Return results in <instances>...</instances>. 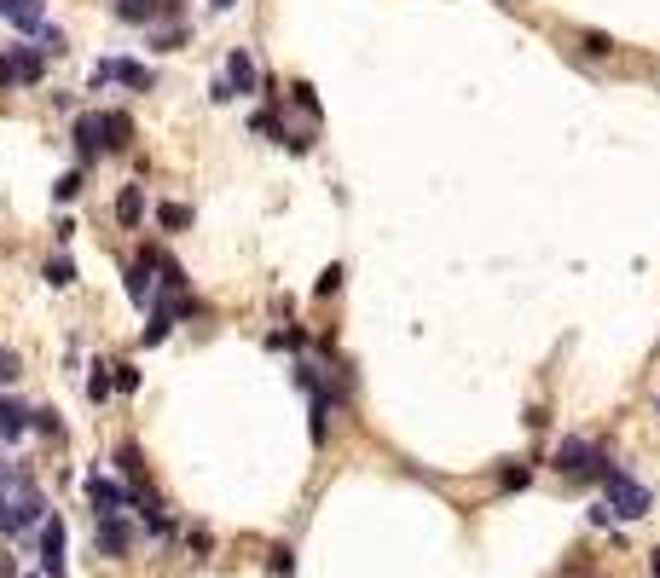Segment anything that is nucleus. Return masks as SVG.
Masks as SVG:
<instances>
[{"label": "nucleus", "mask_w": 660, "mask_h": 578, "mask_svg": "<svg viewBox=\"0 0 660 578\" xmlns=\"http://www.w3.org/2000/svg\"><path fill=\"white\" fill-rule=\"evenodd\" d=\"M105 81H122V88H133V93H151V70L133 64V58H105V64H93V88H105Z\"/></svg>", "instance_id": "4"}, {"label": "nucleus", "mask_w": 660, "mask_h": 578, "mask_svg": "<svg viewBox=\"0 0 660 578\" xmlns=\"http://www.w3.org/2000/svg\"><path fill=\"white\" fill-rule=\"evenodd\" d=\"M88 393H93V399H105V393H110V376H105V364H99V371H93V382H88Z\"/></svg>", "instance_id": "35"}, {"label": "nucleus", "mask_w": 660, "mask_h": 578, "mask_svg": "<svg viewBox=\"0 0 660 578\" xmlns=\"http://www.w3.org/2000/svg\"><path fill=\"white\" fill-rule=\"evenodd\" d=\"M105 128H110V151H128L133 145V121L122 110H105Z\"/></svg>", "instance_id": "18"}, {"label": "nucleus", "mask_w": 660, "mask_h": 578, "mask_svg": "<svg viewBox=\"0 0 660 578\" xmlns=\"http://www.w3.org/2000/svg\"><path fill=\"white\" fill-rule=\"evenodd\" d=\"M35 35H41V53H47V58H58V53H64V46H70L64 35L53 29V23H41V29H35Z\"/></svg>", "instance_id": "28"}, {"label": "nucleus", "mask_w": 660, "mask_h": 578, "mask_svg": "<svg viewBox=\"0 0 660 578\" xmlns=\"http://www.w3.org/2000/svg\"><path fill=\"white\" fill-rule=\"evenodd\" d=\"M116 220H122V226H140V220H145V186H122V197H116Z\"/></svg>", "instance_id": "14"}, {"label": "nucleus", "mask_w": 660, "mask_h": 578, "mask_svg": "<svg viewBox=\"0 0 660 578\" xmlns=\"http://www.w3.org/2000/svg\"><path fill=\"white\" fill-rule=\"evenodd\" d=\"M47 284L70 289V284H76V261H70V255H53V261H47Z\"/></svg>", "instance_id": "19"}, {"label": "nucleus", "mask_w": 660, "mask_h": 578, "mask_svg": "<svg viewBox=\"0 0 660 578\" xmlns=\"http://www.w3.org/2000/svg\"><path fill=\"white\" fill-rule=\"evenodd\" d=\"M81 186H88V180H81V168H70V174H58L53 197H58V203H70V197H81Z\"/></svg>", "instance_id": "26"}, {"label": "nucleus", "mask_w": 660, "mask_h": 578, "mask_svg": "<svg viewBox=\"0 0 660 578\" xmlns=\"http://www.w3.org/2000/svg\"><path fill=\"white\" fill-rule=\"evenodd\" d=\"M250 133H261V139H278V145H284V128H278L273 110H255V116H250Z\"/></svg>", "instance_id": "24"}, {"label": "nucleus", "mask_w": 660, "mask_h": 578, "mask_svg": "<svg viewBox=\"0 0 660 578\" xmlns=\"http://www.w3.org/2000/svg\"><path fill=\"white\" fill-rule=\"evenodd\" d=\"M180 6L186 0H110V12H116L122 23H168V18H180Z\"/></svg>", "instance_id": "3"}, {"label": "nucleus", "mask_w": 660, "mask_h": 578, "mask_svg": "<svg viewBox=\"0 0 660 578\" xmlns=\"http://www.w3.org/2000/svg\"><path fill=\"white\" fill-rule=\"evenodd\" d=\"M35 428H41V434H64V423H58V411H35Z\"/></svg>", "instance_id": "31"}, {"label": "nucleus", "mask_w": 660, "mask_h": 578, "mask_svg": "<svg viewBox=\"0 0 660 578\" xmlns=\"http://www.w3.org/2000/svg\"><path fill=\"white\" fill-rule=\"evenodd\" d=\"M0 18H12L18 35H35L47 23V0H0Z\"/></svg>", "instance_id": "8"}, {"label": "nucleus", "mask_w": 660, "mask_h": 578, "mask_svg": "<svg viewBox=\"0 0 660 578\" xmlns=\"http://www.w3.org/2000/svg\"><path fill=\"white\" fill-rule=\"evenodd\" d=\"M585 521H591V526H608V521H614V509H608V503H591V509H585Z\"/></svg>", "instance_id": "34"}, {"label": "nucleus", "mask_w": 660, "mask_h": 578, "mask_svg": "<svg viewBox=\"0 0 660 578\" xmlns=\"http://www.w3.org/2000/svg\"><path fill=\"white\" fill-rule=\"evenodd\" d=\"M226 81H232V93H238V98L261 88V70H255V58L243 53V46H232V53H226Z\"/></svg>", "instance_id": "9"}, {"label": "nucleus", "mask_w": 660, "mask_h": 578, "mask_svg": "<svg viewBox=\"0 0 660 578\" xmlns=\"http://www.w3.org/2000/svg\"><path fill=\"white\" fill-rule=\"evenodd\" d=\"M18 371H23V359H18V353H6V348H0V382H18Z\"/></svg>", "instance_id": "30"}, {"label": "nucleus", "mask_w": 660, "mask_h": 578, "mask_svg": "<svg viewBox=\"0 0 660 578\" xmlns=\"http://www.w3.org/2000/svg\"><path fill=\"white\" fill-rule=\"evenodd\" d=\"M267 567H273L278 578H290V573H296V549H290V544H273V549H267Z\"/></svg>", "instance_id": "25"}, {"label": "nucleus", "mask_w": 660, "mask_h": 578, "mask_svg": "<svg viewBox=\"0 0 660 578\" xmlns=\"http://www.w3.org/2000/svg\"><path fill=\"white\" fill-rule=\"evenodd\" d=\"M157 226H163V231H186L191 226V208L186 203H163V208H157Z\"/></svg>", "instance_id": "20"}, {"label": "nucleus", "mask_w": 660, "mask_h": 578, "mask_svg": "<svg viewBox=\"0 0 660 578\" xmlns=\"http://www.w3.org/2000/svg\"><path fill=\"white\" fill-rule=\"evenodd\" d=\"M580 46H585L591 58H614V53H620V41H614L608 29H580Z\"/></svg>", "instance_id": "17"}, {"label": "nucleus", "mask_w": 660, "mask_h": 578, "mask_svg": "<svg viewBox=\"0 0 660 578\" xmlns=\"http://www.w3.org/2000/svg\"><path fill=\"white\" fill-rule=\"evenodd\" d=\"M88 498H93V509H99V515H122V509H128V486H116L110 474H93Z\"/></svg>", "instance_id": "10"}, {"label": "nucleus", "mask_w": 660, "mask_h": 578, "mask_svg": "<svg viewBox=\"0 0 660 578\" xmlns=\"http://www.w3.org/2000/svg\"><path fill=\"white\" fill-rule=\"evenodd\" d=\"M35 428V411L23 399H6V393H0V440H23Z\"/></svg>", "instance_id": "11"}, {"label": "nucleus", "mask_w": 660, "mask_h": 578, "mask_svg": "<svg viewBox=\"0 0 660 578\" xmlns=\"http://www.w3.org/2000/svg\"><path fill=\"white\" fill-rule=\"evenodd\" d=\"M186 41H191L186 23H163V29H151V46H157V53H180Z\"/></svg>", "instance_id": "16"}, {"label": "nucleus", "mask_w": 660, "mask_h": 578, "mask_svg": "<svg viewBox=\"0 0 660 578\" xmlns=\"http://www.w3.org/2000/svg\"><path fill=\"white\" fill-rule=\"evenodd\" d=\"M209 6H215V12H232V6H238V0H209Z\"/></svg>", "instance_id": "38"}, {"label": "nucleus", "mask_w": 660, "mask_h": 578, "mask_svg": "<svg viewBox=\"0 0 660 578\" xmlns=\"http://www.w3.org/2000/svg\"><path fill=\"white\" fill-rule=\"evenodd\" d=\"M168 330H174V313H168L163 301L151 306V318H145V330H140V341L145 348H157V341H168Z\"/></svg>", "instance_id": "15"}, {"label": "nucleus", "mask_w": 660, "mask_h": 578, "mask_svg": "<svg viewBox=\"0 0 660 578\" xmlns=\"http://www.w3.org/2000/svg\"><path fill=\"white\" fill-rule=\"evenodd\" d=\"M12 578H18V573H12Z\"/></svg>", "instance_id": "39"}, {"label": "nucleus", "mask_w": 660, "mask_h": 578, "mask_svg": "<svg viewBox=\"0 0 660 578\" xmlns=\"http://www.w3.org/2000/svg\"><path fill=\"white\" fill-rule=\"evenodd\" d=\"M603 503L614 509V521H643L655 498H649V486H638L626 469H614V463H608V469H603Z\"/></svg>", "instance_id": "1"}, {"label": "nucleus", "mask_w": 660, "mask_h": 578, "mask_svg": "<svg viewBox=\"0 0 660 578\" xmlns=\"http://www.w3.org/2000/svg\"><path fill=\"white\" fill-rule=\"evenodd\" d=\"M128 544H133L128 521H122V515H105V521H99V556L122 561V556H128Z\"/></svg>", "instance_id": "12"}, {"label": "nucleus", "mask_w": 660, "mask_h": 578, "mask_svg": "<svg viewBox=\"0 0 660 578\" xmlns=\"http://www.w3.org/2000/svg\"><path fill=\"white\" fill-rule=\"evenodd\" d=\"M41 70H47V53H41V46H12V76H18V81H41Z\"/></svg>", "instance_id": "13"}, {"label": "nucleus", "mask_w": 660, "mask_h": 578, "mask_svg": "<svg viewBox=\"0 0 660 578\" xmlns=\"http://www.w3.org/2000/svg\"><path fill=\"white\" fill-rule=\"evenodd\" d=\"M290 98H296V105L308 110L313 121H319V93H313V81H296V88H290Z\"/></svg>", "instance_id": "27"}, {"label": "nucleus", "mask_w": 660, "mask_h": 578, "mask_svg": "<svg viewBox=\"0 0 660 578\" xmlns=\"http://www.w3.org/2000/svg\"><path fill=\"white\" fill-rule=\"evenodd\" d=\"M140 261H145V272H151L157 284H163V295H186V284H191V278H186V266H180L168 249L145 243V249H140Z\"/></svg>", "instance_id": "2"}, {"label": "nucleus", "mask_w": 660, "mask_h": 578, "mask_svg": "<svg viewBox=\"0 0 660 578\" xmlns=\"http://www.w3.org/2000/svg\"><path fill=\"white\" fill-rule=\"evenodd\" d=\"M342 278H348L342 266H325V272H319V284H313V295H336V289H342Z\"/></svg>", "instance_id": "29"}, {"label": "nucleus", "mask_w": 660, "mask_h": 578, "mask_svg": "<svg viewBox=\"0 0 660 578\" xmlns=\"http://www.w3.org/2000/svg\"><path fill=\"white\" fill-rule=\"evenodd\" d=\"M116 388L133 393V388H140V371H133V364H116Z\"/></svg>", "instance_id": "32"}, {"label": "nucleus", "mask_w": 660, "mask_h": 578, "mask_svg": "<svg viewBox=\"0 0 660 578\" xmlns=\"http://www.w3.org/2000/svg\"><path fill=\"white\" fill-rule=\"evenodd\" d=\"M116 463H122V474H128L133 486L145 481V457H140V446H116Z\"/></svg>", "instance_id": "22"}, {"label": "nucleus", "mask_w": 660, "mask_h": 578, "mask_svg": "<svg viewBox=\"0 0 660 578\" xmlns=\"http://www.w3.org/2000/svg\"><path fill=\"white\" fill-rule=\"evenodd\" d=\"M12 81H18L12 76V58H0V88H12Z\"/></svg>", "instance_id": "36"}, {"label": "nucleus", "mask_w": 660, "mask_h": 578, "mask_svg": "<svg viewBox=\"0 0 660 578\" xmlns=\"http://www.w3.org/2000/svg\"><path fill=\"white\" fill-rule=\"evenodd\" d=\"M591 463H597V446L585 434H568L556 446V457H550V469L556 474H591Z\"/></svg>", "instance_id": "6"}, {"label": "nucleus", "mask_w": 660, "mask_h": 578, "mask_svg": "<svg viewBox=\"0 0 660 578\" xmlns=\"http://www.w3.org/2000/svg\"><path fill=\"white\" fill-rule=\"evenodd\" d=\"M209 98H215V105H232V98H238V93H232V81H226V76H215V88H209Z\"/></svg>", "instance_id": "33"}, {"label": "nucleus", "mask_w": 660, "mask_h": 578, "mask_svg": "<svg viewBox=\"0 0 660 578\" xmlns=\"http://www.w3.org/2000/svg\"><path fill=\"white\" fill-rule=\"evenodd\" d=\"M70 139H76L81 163H93L99 151H110V128H105V110H88V116H76V128H70Z\"/></svg>", "instance_id": "5"}, {"label": "nucleus", "mask_w": 660, "mask_h": 578, "mask_svg": "<svg viewBox=\"0 0 660 578\" xmlns=\"http://www.w3.org/2000/svg\"><path fill=\"white\" fill-rule=\"evenodd\" d=\"M649 578H660V544H655V556H649Z\"/></svg>", "instance_id": "37"}, {"label": "nucleus", "mask_w": 660, "mask_h": 578, "mask_svg": "<svg viewBox=\"0 0 660 578\" xmlns=\"http://www.w3.org/2000/svg\"><path fill=\"white\" fill-rule=\"evenodd\" d=\"M128 295H133L140 306L151 301V272H145V261H133V266H128Z\"/></svg>", "instance_id": "23"}, {"label": "nucleus", "mask_w": 660, "mask_h": 578, "mask_svg": "<svg viewBox=\"0 0 660 578\" xmlns=\"http://www.w3.org/2000/svg\"><path fill=\"white\" fill-rule=\"evenodd\" d=\"M41 573L47 578H64V521L47 515L41 521Z\"/></svg>", "instance_id": "7"}, {"label": "nucleus", "mask_w": 660, "mask_h": 578, "mask_svg": "<svg viewBox=\"0 0 660 578\" xmlns=\"http://www.w3.org/2000/svg\"><path fill=\"white\" fill-rule=\"evenodd\" d=\"M528 481H533L528 463H504V469H498V491H528Z\"/></svg>", "instance_id": "21"}]
</instances>
